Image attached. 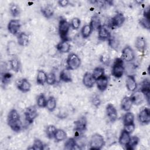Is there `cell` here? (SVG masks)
I'll list each match as a JSON object with an SVG mask.
<instances>
[{
  "instance_id": "ee69618b",
  "label": "cell",
  "mask_w": 150,
  "mask_h": 150,
  "mask_svg": "<svg viewBox=\"0 0 150 150\" xmlns=\"http://www.w3.org/2000/svg\"><path fill=\"white\" fill-rule=\"evenodd\" d=\"M56 82V77L54 73L50 72L47 74L46 83L49 85H53Z\"/></svg>"
},
{
  "instance_id": "8d00e7d4",
  "label": "cell",
  "mask_w": 150,
  "mask_h": 150,
  "mask_svg": "<svg viewBox=\"0 0 150 150\" xmlns=\"http://www.w3.org/2000/svg\"><path fill=\"white\" fill-rule=\"evenodd\" d=\"M56 130H57V129L54 125H47L45 129L46 137L49 139H52L53 138H54V136Z\"/></svg>"
},
{
  "instance_id": "f907efd6",
  "label": "cell",
  "mask_w": 150,
  "mask_h": 150,
  "mask_svg": "<svg viewBox=\"0 0 150 150\" xmlns=\"http://www.w3.org/2000/svg\"><path fill=\"white\" fill-rule=\"evenodd\" d=\"M59 5L61 7H66L69 4V1L68 0H59L57 2Z\"/></svg>"
},
{
  "instance_id": "836d02e7",
  "label": "cell",
  "mask_w": 150,
  "mask_h": 150,
  "mask_svg": "<svg viewBox=\"0 0 150 150\" xmlns=\"http://www.w3.org/2000/svg\"><path fill=\"white\" fill-rule=\"evenodd\" d=\"M139 139L137 136H132L130 137L128 143L125 145L126 148L128 149H134L135 147L138 145Z\"/></svg>"
},
{
  "instance_id": "7402d4cb",
  "label": "cell",
  "mask_w": 150,
  "mask_h": 150,
  "mask_svg": "<svg viewBox=\"0 0 150 150\" xmlns=\"http://www.w3.org/2000/svg\"><path fill=\"white\" fill-rule=\"evenodd\" d=\"M70 44L67 42V40H62L57 45L56 49L60 53H66L70 51Z\"/></svg>"
},
{
  "instance_id": "7c38bea8",
  "label": "cell",
  "mask_w": 150,
  "mask_h": 150,
  "mask_svg": "<svg viewBox=\"0 0 150 150\" xmlns=\"http://www.w3.org/2000/svg\"><path fill=\"white\" fill-rule=\"evenodd\" d=\"M96 79L93 77L92 73L86 72L83 77V83L87 88H91L96 83Z\"/></svg>"
},
{
  "instance_id": "5bb4252c",
  "label": "cell",
  "mask_w": 150,
  "mask_h": 150,
  "mask_svg": "<svg viewBox=\"0 0 150 150\" xmlns=\"http://www.w3.org/2000/svg\"><path fill=\"white\" fill-rule=\"evenodd\" d=\"M98 38L100 40H108L111 36V33L109 31L108 29L104 25H101L100 27V28L98 30Z\"/></svg>"
},
{
  "instance_id": "d4e9b609",
  "label": "cell",
  "mask_w": 150,
  "mask_h": 150,
  "mask_svg": "<svg viewBox=\"0 0 150 150\" xmlns=\"http://www.w3.org/2000/svg\"><path fill=\"white\" fill-rule=\"evenodd\" d=\"M9 64H10L11 69L13 71L17 73L20 70L21 67V64L20 60L19 59V58L18 57L13 56L10 60Z\"/></svg>"
},
{
  "instance_id": "1f68e13d",
  "label": "cell",
  "mask_w": 150,
  "mask_h": 150,
  "mask_svg": "<svg viewBox=\"0 0 150 150\" xmlns=\"http://www.w3.org/2000/svg\"><path fill=\"white\" fill-rule=\"evenodd\" d=\"M93 29L92 28V27L91 26V25L89 24H86L84 25L81 30V36L83 38H88L91 33H92Z\"/></svg>"
},
{
  "instance_id": "f1b7e54d",
  "label": "cell",
  "mask_w": 150,
  "mask_h": 150,
  "mask_svg": "<svg viewBox=\"0 0 150 150\" xmlns=\"http://www.w3.org/2000/svg\"><path fill=\"white\" fill-rule=\"evenodd\" d=\"M130 137H131L130 134H129L125 131L122 129L118 139V142L120 144L123 146H125L128 143Z\"/></svg>"
},
{
  "instance_id": "bcb514c9",
  "label": "cell",
  "mask_w": 150,
  "mask_h": 150,
  "mask_svg": "<svg viewBox=\"0 0 150 150\" xmlns=\"http://www.w3.org/2000/svg\"><path fill=\"white\" fill-rule=\"evenodd\" d=\"M12 74L9 73H4L2 74V83L4 85L8 84L11 79Z\"/></svg>"
},
{
  "instance_id": "d590c367",
  "label": "cell",
  "mask_w": 150,
  "mask_h": 150,
  "mask_svg": "<svg viewBox=\"0 0 150 150\" xmlns=\"http://www.w3.org/2000/svg\"><path fill=\"white\" fill-rule=\"evenodd\" d=\"M18 120H20V115L18 112L15 109H12L8 113L7 122L16 121Z\"/></svg>"
},
{
  "instance_id": "5b68a950",
  "label": "cell",
  "mask_w": 150,
  "mask_h": 150,
  "mask_svg": "<svg viewBox=\"0 0 150 150\" xmlns=\"http://www.w3.org/2000/svg\"><path fill=\"white\" fill-rule=\"evenodd\" d=\"M26 121L31 124L33 122L35 119L38 117V112L37 108L35 105H30L27 107L24 112Z\"/></svg>"
},
{
  "instance_id": "7a4b0ae2",
  "label": "cell",
  "mask_w": 150,
  "mask_h": 150,
  "mask_svg": "<svg viewBox=\"0 0 150 150\" xmlns=\"http://www.w3.org/2000/svg\"><path fill=\"white\" fill-rule=\"evenodd\" d=\"M124 62L121 58H117L113 63L112 69H111V74L115 78H120L121 77L124 73Z\"/></svg>"
},
{
  "instance_id": "44dd1931",
  "label": "cell",
  "mask_w": 150,
  "mask_h": 150,
  "mask_svg": "<svg viewBox=\"0 0 150 150\" xmlns=\"http://www.w3.org/2000/svg\"><path fill=\"white\" fill-rule=\"evenodd\" d=\"M18 43L21 46H26L29 43V36L25 32L20 33L18 36Z\"/></svg>"
},
{
  "instance_id": "f35d334b",
  "label": "cell",
  "mask_w": 150,
  "mask_h": 150,
  "mask_svg": "<svg viewBox=\"0 0 150 150\" xmlns=\"http://www.w3.org/2000/svg\"><path fill=\"white\" fill-rule=\"evenodd\" d=\"M100 60L102 64L108 66L110 64V60H111L110 54L107 52L103 53L100 57Z\"/></svg>"
},
{
  "instance_id": "603a6c76",
  "label": "cell",
  "mask_w": 150,
  "mask_h": 150,
  "mask_svg": "<svg viewBox=\"0 0 150 150\" xmlns=\"http://www.w3.org/2000/svg\"><path fill=\"white\" fill-rule=\"evenodd\" d=\"M132 102L131 101V99L129 97H124L121 103V109L124 111H129L131 110L132 105Z\"/></svg>"
},
{
  "instance_id": "d6a6232c",
  "label": "cell",
  "mask_w": 150,
  "mask_h": 150,
  "mask_svg": "<svg viewBox=\"0 0 150 150\" xmlns=\"http://www.w3.org/2000/svg\"><path fill=\"white\" fill-rule=\"evenodd\" d=\"M56 98L50 96L48 98L47 100V103H46V107L49 111H53L55 110L56 108Z\"/></svg>"
},
{
  "instance_id": "4fadbf2b",
  "label": "cell",
  "mask_w": 150,
  "mask_h": 150,
  "mask_svg": "<svg viewBox=\"0 0 150 150\" xmlns=\"http://www.w3.org/2000/svg\"><path fill=\"white\" fill-rule=\"evenodd\" d=\"M132 104L135 105H139L144 102L145 100V97L144 94L140 91H137L134 93L130 97Z\"/></svg>"
},
{
  "instance_id": "ac0fdd59",
  "label": "cell",
  "mask_w": 150,
  "mask_h": 150,
  "mask_svg": "<svg viewBox=\"0 0 150 150\" xmlns=\"http://www.w3.org/2000/svg\"><path fill=\"white\" fill-rule=\"evenodd\" d=\"M135 46L138 51L144 52L146 47V41L145 38L144 36L137 37L135 40Z\"/></svg>"
},
{
  "instance_id": "ba28073f",
  "label": "cell",
  "mask_w": 150,
  "mask_h": 150,
  "mask_svg": "<svg viewBox=\"0 0 150 150\" xmlns=\"http://www.w3.org/2000/svg\"><path fill=\"white\" fill-rule=\"evenodd\" d=\"M21 27V22L19 19H11L8 25V29L9 33L13 35H16L18 33Z\"/></svg>"
},
{
  "instance_id": "4316f807",
  "label": "cell",
  "mask_w": 150,
  "mask_h": 150,
  "mask_svg": "<svg viewBox=\"0 0 150 150\" xmlns=\"http://www.w3.org/2000/svg\"><path fill=\"white\" fill-rule=\"evenodd\" d=\"M47 74L42 70H39L37 73L36 77V83L39 85L43 86L47 80Z\"/></svg>"
},
{
  "instance_id": "74e56055",
  "label": "cell",
  "mask_w": 150,
  "mask_h": 150,
  "mask_svg": "<svg viewBox=\"0 0 150 150\" xmlns=\"http://www.w3.org/2000/svg\"><path fill=\"white\" fill-rule=\"evenodd\" d=\"M9 11L11 15L14 18L19 16L21 14V8L16 4H12L11 5L9 8Z\"/></svg>"
},
{
  "instance_id": "f546056e",
  "label": "cell",
  "mask_w": 150,
  "mask_h": 150,
  "mask_svg": "<svg viewBox=\"0 0 150 150\" xmlns=\"http://www.w3.org/2000/svg\"><path fill=\"white\" fill-rule=\"evenodd\" d=\"M90 25L94 30H98L100 27L102 25L101 24V21L100 17L97 15H94L92 16Z\"/></svg>"
},
{
  "instance_id": "f6af8a7d",
  "label": "cell",
  "mask_w": 150,
  "mask_h": 150,
  "mask_svg": "<svg viewBox=\"0 0 150 150\" xmlns=\"http://www.w3.org/2000/svg\"><path fill=\"white\" fill-rule=\"evenodd\" d=\"M80 23H81L80 19L79 18L74 17L71 19L70 25H71V27L73 28V29L77 30L80 28Z\"/></svg>"
},
{
  "instance_id": "83f0119b",
  "label": "cell",
  "mask_w": 150,
  "mask_h": 150,
  "mask_svg": "<svg viewBox=\"0 0 150 150\" xmlns=\"http://www.w3.org/2000/svg\"><path fill=\"white\" fill-rule=\"evenodd\" d=\"M8 124L11 129L15 132H18L22 130V124L21 120L8 122Z\"/></svg>"
},
{
  "instance_id": "7dc6e473",
  "label": "cell",
  "mask_w": 150,
  "mask_h": 150,
  "mask_svg": "<svg viewBox=\"0 0 150 150\" xmlns=\"http://www.w3.org/2000/svg\"><path fill=\"white\" fill-rule=\"evenodd\" d=\"M139 23L144 28L148 30H149L150 29V24H149V19L143 17L142 18L139 19Z\"/></svg>"
},
{
  "instance_id": "e0dca14e",
  "label": "cell",
  "mask_w": 150,
  "mask_h": 150,
  "mask_svg": "<svg viewBox=\"0 0 150 150\" xmlns=\"http://www.w3.org/2000/svg\"><path fill=\"white\" fill-rule=\"evenodd\" d=\"M41 12L43 15L47 19H49L53 16L54 9L52 4H46L41 8Z\"/></svg>"
},
{
  "instance_id": "b9f144b4",
  "label": "cell",
  "mask_w": 150,
  "mask_h": 150,
  "mask_svg": "<svg viewBox=\"0 0 150 150\" xmlns=\"http://www.w3.org/2000/svg\"><path fill=\"white\" fill-rule=\"evenodd\" d=\"M36 103L39 107H40V108L46 107L47 100L43 94H41L38 97Z\"/></svg>"
},
{
  "instance_id": "d6986e66",
  "label": "cell",
  "mask_w": 150,
  "mask_h": 150,
  "mask_svg": "<svg viewBox=\"0 0 150 150\" xmlns=\"http://www.w3.org/2000/svg\"><path fill=\"white\" fill-rule=\"evenodd\" d=\"M149 81L148 79H145L142 83L140 91L144 94L145 100L148 103H149V96H150V89H149Z\"/></svg>"
},
{
  "instance_id": "cb8c5ba5",
  "label": "cell",
  "mask_w": 150,
  "mask_h": 150,
  "mask_svg": "<svg viewBox=\"0 0 150 150\" xmlns=\"http://www.w3.org/2000/svg\"><path fill=\"white\" fill-rule=\"evenodd\" d=\"M64 149H80L81 148L80 145L77 144L76 140L73 138H69L66 142L64 143Z\"/></svg>"
},
{
  "instance_id": "52a82bcc",
  "label": "cell",
  "mask_w": 150,
  "mask_h": 150,
  "mask_svg": "<svg viewBox=\"0 0 150 150\" xmlns=\"http://www.w3.org/2000/svg\"><path fill=\"white\" fill-rule=\"evenodd\" d=\"M139 122L142 125H148L150 122V110L149 108L142 109L138 115Z\"/></svg>"
},
{
  "instance_id": "8fae6325",
  "label": "cell",
  "mask_w": 150,
  "mask_h": 150,
  "mask_svg": "<svg viewBox=\"0 0 150 150\" xmlns=\"http://www.w3.org/2000/svg\"><path fill=\"white\" fill-rule=\"evenodd\" d=\"M74 130L78 132L81 133L84 131L87 128V120L84 116L80 117L77 120L74 121Z\"/></svg>"
},
{
  "instance_id": "9a60e30c",
  "label": "cell",
  "mask_w": 150,
  "mask_h": 150,
  "mask_svg": "<svg viewBox=\"0 0 150 150\" xmlns=\"http://www.w3.org/2000/svg\"><path fill=\"white\" fill-rule=\"evenodd\" d=\"M126 87L128 91L131 92H134L136 90L137 88V83L134 76L129 75L128 76L125 81Z\"/></svg>"
},
{
  "instance_id": "8992f818",
  "label": "cell",
  "mask_w": 150,
  "mask_h": 150,
  "mask_svg": "<svg viewBox=\"0 0 150 150\" xmlns=\"http://www.w3.org/2000/svg\"><path fill=\"white\" fill-rule=\"evenodd\" d=\"M122 59L126 62H131L135 59V53L132 48L129 46H126L122 50L121 53Z\"/></svg>"
},
{
  "instance_id": "2e32d148",
  "label": "cell",
  "mask_w": 150,
  "mask_h": 150,
  "mask_svg": "<svg viewBox=\"0 0 150 150\" xmlns=\"http://www.w3.org/2000/svg\"><path fill=\"white\" fill-rule=\"evenodd\" d=\"M96 83L97 84L98 89L101 91H104L107 89L108 87V77L104 75L100 78L97 79L96 81Z\"/></svg>"
},
{
  "instance_id": "c3c4849f",
  "label": "cell",
  "mask_w": 150,
  "mask_h": 150,
  "mask_svg": "<svg viewBox=\"0 0 150 150\" xmlns=\"http://www.w3.org/2000/svg\"><path fill=\"white\" fill-rule=\"evenodd\" d=\"M135 127L134 123H132L130 124L124 125V128L123 129L124 131H125L127 132H128L129 134H131L135 130Z\"/></svg>"
},
{
  "instance_id": "ab89813d",
  "label": "cell",
  "mask_w": 150,
  "mask_h": 150,
  "mask_svg": "<svg viewBox=\"0 0 150 150\" xmlns=\"http://www.w3.org/2000/svg\"><path fill=\"white\" fill-rule=\"evenodd\" d=\"M92 74L96 80L104 75V69L101 67H97L94 69Z\"/></svg>"
},
{
  "instance_id": "9c48e42d",
  "label": "cell",
  "mask_w": 150,
  "mask_h": 150,
  "mask_svg": "<svg viewBox=\"0 0 150 150\" xmlns=\"http://www.w3.org/2000/svg\"><path fill=\"white\" fill-rule=\"evenodd\" d=\"M125 21L124 14L121 12L116 13L111 19V25L113 28H120L122 26Z\"/></svg>"
},
{
  "instance_id": "30bf717a",
  "label": "cell",
  "mask_w": 150,
  "mask_h": 150,
  "mask_svg": "<svg viewBox=\"0 0 150 150\" xmlns=\"http://www.w3.org/2000/svg\"><path fill=\"white\" fill-rule=\"evenodd\" d=\"M105 111L107 116L109 120L111 122H114L117 120L118 117L117 111L115 107L112 104H108L106 106Z\"/></svg>"
},
{
  "instance_id": "ffe728a7",
  "label": "cell",
  "mask_w": 150,
  "mask_h": 150,
  "mask_svg": "<svg viewBox=\"0 0 150 150\" xmlns=\"http://www.w3.org/2000/svg\"><path fill=\"white\" fill-rule=\"evenodd\" d=\"M18 88L23 93H27L30 91L31 84L26 79H22L17 84Z\"/></svg>"
},
{
  "instance_id": "484cf974",
  "label": "cell",
  "mask_w": 150,
  "mask_h": 150,
  "mask_svg": "<svg viewBox=\"0 0 150 150\" xmlns=\"http://www.w3.org/2000/svg\"><path fill=\"white\" fill-rule=\"evenodd\" d=\"M60 80L66 82V83H69L71 82L72 81V77L71 75L70 71V70L68 69H63V70L61 71L60 75H59Z\"/></svg>"
},
{
  "instance_id": "3957f363",
  "label": "cell",
  "mask_w": 150,
  "mask_h": 150,
  "mask_svg": "<svg viewBox=\"0 0 150 150\" xmlns=\"http://www.w3.org/2000/svg\"><path fill=\"white\" fill-rule=\"evenodd\" d=\"M70 23L65 19H61L59 23V33L62 40H67V35L70 28Z\"/></svg>"
},
{
  "instance_id": "e575fe53",
  "label": "cell",
  "mask_w": 150,
  "mask_h": 150,
  "mask_svg": "<svg viewBox=\"0 0 150 150\" xmlns=\"http://www.w3.org/2000/svg\"><path fill=\"white\" fill-rule=\"evenodd\" d=\"M134 115L132 112L127 111L123 117V123L124 125L134 123Z\"/></svg>"
},
{
  "instance_id": "277c9868",
  "label": "cell",
  "mask_w": 150,
  "mask_h": 150,
  "mask_svg": "<svg viewBox=\"0 0 150 150\" xmlns=\"http://www.w3.org/2000/svg\"><path fill=\"white\" fill-rule=\"evenodd\" d=\"M66 63L68 69L74 70L80 66L81 59L76 53H70L67 58Z\"/></svg>"
},
{
  "instance_id": "681fc988",
  "label": "cell",
  "mask_w": 150,
  "mask_h": 150,
  "mask_svg": "<svg viewBox=\"0 0 150 150\" xmlns=\"http://www.w3.org/2000/svg\"><path fill=\"white\" fill-rule=\"evenodd\" d=\"M91 103L93 104V105L96 107H98L101 104V100L99 98L98 96H94L92 99H91Z\"/></svg>"
},
{
  "instance_id": "4dcf8cb0",
  "label": "cell",
  "mask_w": 150,
  "mask_h": 150,
  "mask_svg": "<svg viewBox=\"0 0 150 150\" xmlns=\"http://www.w3.org/2000/svg\"><path fill=\"white\" fill-rule=\"evenodd\" d=\"M54 138L55 140L57 142H60L64 141L67 138V133L64 130L62 129H57Z\"/></svg>"
},
{
  "instance_id": "7bdbcfd3",
  "label": "cell",
  "mask_w": 150,
  "mask_h": 150,
  "mask_svg": "<svg viewBox=\"0 0 150 150\" xmlns=\"http://www.w3.org/2000/svg\"><path fill=\"white\" fill-rule=\"evenodd\" d=\"M30 149L34 150H43L44 149V144L40 139L36 138L33 141L32 147Z\"/></svg>"
},
{
  "instance_id": "60d3db41",
  "label": "cell",
  "mask_w": 150,
  "mask_h": 150,
  "mask_svg": "<svg viewBox=\"0 0 150 150\" xmlns=\"http://www.w3.org/2000/svg\"><path fill=\"white\" fill-rule=\"evenodd\" d=\"M109 46L114 50H117L119 47V40L115 36H111V38L108 40Z\"/></svg>"
},
{
  "instance_id": "6da1fadb",
  "label": "cell",
  "mask_w": 150,
  "mask_h": 150,
  "mask_svg": "<svg viewBox=\"0 0 150 150\" xmlns=\"http://www.w3.org/2000/svg\"><path fill=\"white\" fill-rule=\"evenodd\" d=\"M105 145V141L103 137L98 133L94 134L90 140V149H101Z\"/></svg>"
}]
</instances>
